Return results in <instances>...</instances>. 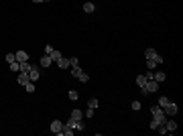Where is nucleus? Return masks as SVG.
I'll return each mask as SVG.
<instances>
[{
	"label": "nucleus",
	"instance_id": "12",
	"mask_svg": "<svg viewBox=\"0 0 183 136\" xmlns=\"http://www.w3.org/2000/svg\"><path fill=\"white\" fill-rule=\"evenodd\" d=\"M49 57H51V61H53V63H57V61L63 57V53H61V51H57V49H53V53H51Z\"/></svg>",
	"mask_w": 183,
	"mask_h": 136
},
{
	"label": "nucleus",
	"instance_id": "32",
	"mask_svg": "<svg viewBox=\"0 0 183 136\" xmlns=\"http://www.w3.org/2000/svg\"><path fill=\"white\" fill-rule=\"evenodd\" d=\"M144 77H146V79H153V69H149V71H146V75H144Z\"/></svg>",
	"mask_w": 183,
	"mask_h": 136
},
{
	"label": "nucleus",
	"instance_id": "20",
	"mask_svg": "<svg viewBox=\"0 0 183 136\" xmlns=\"http://www.w3.org/2000/svg\"><path fill=\"white\" fill-rule=\"evenodd\" d=\"M137 83H138V88H144V83H146V77H144V75H138V77H137Z\"/></svg>",
	"mask_w": 183,
	"mask_h": 136
},
{
	"label": "nucleus",
	"instance_id": "6",
	"mask_svg": "<svg viewBox=\"0 0 183 136\" xmlns=\"http://www.w3.org/2000/svg\"><path fill=\"white\" fill-rule=\"evenodd\" d=\"M49 128H51L53 134H61V130H63V122H61V120H53Z\"/></svg>",
	"mask_w": 183,
	"mask_h": 136
},
{
	"label": "nucleus",
	"instance_id": "8",
	"mask_svg": "<svg viewBox=\"0 0 183 136\" xmlns=\"http://www.w3.org/2000/svg\"><path fill=\"white\" fill-rule=\"evenodd\" d=\"M165 128H167V134H171V132H175V130H177V122H175L173 118H171V120L167 118V122H165Z\"/></svg>",
	"mask_w": 183,
	"mask_h": 136
},
{
	"label": "nucleus",
	"instance_id": "17",
	"mask_svg": "<svg viewBox=\"0 0 183 136\" xmlns=\"http://www.w3.org/2000/svg\"><path fill=\"white\" fill-rule=\"evenodd\" d=\"M73 132H75V130H73L71 126H65V124H63V130H61V134H65V136H71Z\"/></svg>",
	"mask_w": 183,
	"mask_h": 136
},
{
	"label": "nucleus",
	"instance_id": "34",
	"mask_svg": "<svg viewBox=\"0 0 183 136\" xmlns=\"http://www.w3.org/2000/svg\"><path fill=\"white\" fill-rule=\"evenodd\" d=\"M43 2H49V0H43Z\"/></svg>",
	"mask_w": 183,
	"mask_h": 136
},
{
	"label": "nucleus",
	"instance_id": "1",
	"mask_svg": "<svg viewBox=\"0 0 183 136\" xmlns=\"http://www.w3.org/2000/svg\"><path fill=\"white\" fill-rule=\"evenodd\" d=\"M151 114H153V120H157L159 124H165V122H167V114L163 112L161 106H153V108H151Z\"/></svg>",
	"mask_w": 183,
	"mask_h": 136
},
{
	"label": "nucleus",
	"instance_id": "15",
	"mask_svg": "<svg viewBox=\"0 0 183 136\" xmlns=\"http://www.w3.org/2000/svg\"><path fill=\"white\" fill-rule=\"evenodd\" d=\"M94 10H96V4H94V2H84V12L90 14V12H94Z\"/></svg>",
	"mask_w": 183,
	"mask_h": 136
},
{
	"label": "nucleus",
	"instance_id": "21",
	"mask_svg": "<svg viewBox=\"0 0 183 136\" xmlns=\"http://www.w3.org/2000/svg\"><path fill=\"white\" fill-rule=\"evenodd\" d=\"M25 90L29 91V93H35V90H37V88H35V83H33V81H29V83L25 86Z\"/></svg>",
	"mask_w": 183,
	"mask_h": 136
},
{
	"label": "nucleus",
	"instance_id": "31",
	"mask_svg": "<svg viewBox=\"0 0 183 136\" xmlns=\"http://www.w3.org/2000/svg\"><path fill=\"white\" fill-rule=\"evenodd\" d=\"M51 53H53V47L47 45V47H45V55H51Z\"/></svg>",
	"mask_w": 183,
	"mask_h": 136
},
{
	"label": "nucleus",
	"instance_id": "30",
	"mask_svg": "<svg viewBox=\"0 0 183 136\" xmlns=\"http://www.w3.org/2000/svg\"><path fill=\"white\" fill-rule=\"evenodd\" d=\"M149 126H151V130H157V128H159V122H157V120H151Z\"/></svg>",
	"mask_w": 183,
	"mask_h": 136
},
{
	"label": "nucleus",
	"instance_id": "3",
	"mask_svg": "<svg viewBox=\"0 0 183 136\" xmlns=\"http://www.w3.org/2000/svg\"><path fill=\"white\" fill-rule=\"evenodd\" d=\"M144 57H146V59L157 61V65H159V63H163V57H161V55H159L155 49H146V51H144Z\"/></svg>",
	"mask_w": 183,
	"mask_h": 136
},
{
	"label": "nucleus",
	"instance_id": "27",
	"mask_svg": "<svg viewBox=\"0 0 183 136\" xmlns=\"http://www.w3.org/2000/svg\"><path fill=\"white\" fill-rule=\"evenodd\" d=\"M94 114H96V110H94V108H88V110L84 112V116H86V118H92Z\"/></svg>",
	"mask_w": 183,
	"mask_h": 136
},
{
	"label": "nucleus",
	"instance_id": "10",
	"mask_svg": "<svg viewBox=\"0 0 183 136\" xmlns=\"http://www.w3.org/2000/svg\"><path fill=\"white\" fill-rule=\"evenodd\" d=\"M55 65H57L59 69H65V67H69V57H61V59H59Z\"/></svg>",
	"mask_w": 183,
	"mask_h": 136
},
{
	"label": "nucleus",
	"instance_id": "28",
	"mask_svg": "<svg viewBox=\"0 0 183 136\" xmlns=\"http://www.w3.org/2000/svg\"><path fill=\"white\" fill-rule=\"evenodd\" d=\"M130 108H132V110H140V102H138V100H134V102L130 104Z\"/></svg>",
	"mask_w": 183,
	"mask_h": 136
},
{
	"label": "nucleus",
	"instance_id": "11",
	"mask_svg": "<svg viewBox=\"0 0 183 136\" xmlns=\"http://www.w3.org/2000/svg\"><path fill=\"white\" fill-rule=\"evenodd\" d=\"M39 65H41V67H49V65H53V61H51V57H49V55H43V57H41V61H39Z\"/></svg>",
	"mask_w": 183,
	"mask_h": 136
},
{
	"label": "nucleus",
	"instance_id": "13",
	"mask_svg": "<svg viewBox=\"0 0 183 136\" xmlns=\"http://www.w3.org/2000/svg\"><path fill=\"white\" fill-rule=\"evenodd\" d=\"M165 77H167V75H165L163 71H157V73H153V79H155L157 83H161V81H165Z\"/></svg>",
	"mask_w": 183,
	"mask_h": 136
},
{
	"label": "nucleus",
	"instance_id": "26",
	"mask_svg": "<svg viewBox=\"0 0 183 136\" xmlns=\"http://www.w3.org/2000/svg\"><path fill=\"white\" fill-rule=\"evenodd\" d=\"M29 69H31V63H29V61L20 63V71H27V73H29Z\"/></svg>",
	"mask_w": 183,
	"mask_h": 136
},
{
	"label": "nucleus",
	"instance_id": "14",
	"mask_svg": "<svg viewBox=\"0 0 183 136\" xmlns=\"http://www.w3.org/2000/svg\"><path fill=\"white\" fill-rule=\"evenodd\" d=\"M73 130H80V132H84V130H86V124H84L82 120H73Z\"/></svg>",
	"mask_w": 183,
	"mask_h": 136
},
{
	"label": "nucleus",
	"instance_id": "4",
	"mask_svg": "<svg viewBox=\"0 0 183 136\" xmlns=\"http://www.w3.org/2000/svg\"><path fill=\"white\" fill-rule=\"evenodd\" d=\"M177 110H179V108H177V104H175V102H169V104H167V106L163 108V112H165L167 116H171V118H173V116L177 114Z\"/></svg>",
	"mask_w": 183,
	"mask_h": 136
},
{
	"label": "nucleus",
	"instance_id": "7",
	"mask_svg": "<svg viewBox=\"0 0 183 136\" xmlns=\"http://www.w3.org/2000/svg\"><path fill=\"white\" fill-rule=\"evenodd\" d=\"M16 81H18L20 86H27V83L31 81V77H29V73H27V71H18V77H16Z\"/></svg>",
	"mask_w": 183,
	"mask_h": 136
},
{
	"label": "nucleus",
	"instance_id": "9",
	"mask_svg": "<svg viewBox=\"0 0 183 136\" xmlns=\"http://www.w3.org/2000/svg\"><path fill=\"white\" fill-rule=\"evenodd\" d=\"M14 55H16V61H18V63H25V61H29V53H27V51H16Z\"/></svg>",
	"mask_w": 183,
	"mask_h": 136
},
{
	"label": "nucleus",
	"instance_id": "16",
	"mask_svg": "<svg viewBox=\"0 0 183 136\" xmlns=\"http://www.w3.org/2000/svg\"><path fill=\"white\" fill-rule=\"evenodd\" d=\"M82 116H84V112H82V110H73L69 118H71V120H82Z\"/></svg>",
	"mask_w": 183,
	"mask_h": 136
},
{
	"label": "nucleus",
	"instance_id": "29",
	"mask_svg": "<svg viewBox=\"0 0 183 136\" xmlns=\"http://www.w3.org/2000/svg\"><path fill=\"white\" fill-rule=\"evenodd\" d=\"M69 65H80V59L77 57H69Z\"/></svg>",
	"mask_w": 183,
	"mask_h": 136
},
{
	"label": "nucleus",
	"instance_id": "33",
	"mask_svg": "<svg viewBox=\"0 0 183 136\" xmlns=\"http://www.w3.org/2000/svg\"><path fill=\"white\" fill-rule=\"evenodd\" d=\"M33 2H43V0H33Z\"/></svg>",
	"mask_w": 183,
	"mask_h": 136
},
{
	"label": "nucleus",
	"instance_id": "19",
	"mask_svg": "<svg viewBox=\"0 0 183 136\" xmlns=\"http://www.w3.org/2000/svg\"><path fill=\"white\" fill-rule=\"evenodd\" d=\"M10 71H14V73H18V71H20V63H18V61H14V63H10Z\"/></svg>",
	"mask_w": 183,
	"mask_h": 136
},
{
	"label": "nucleus",
	"instance_id": "24",
	"mask_svg": "<svg viewBox=\"0 0 183 136\" xmlns=\"http://www.w3.org/2000/svg\"><path fill=\"white\" fill-rule=\"evenodd\" d=\"M6 61H8V63H14V61H16V55H14V53H6Z\"/></svg>",
	"mask_w": 183,
	"mask_h": 136
},
{
	"label": "nucleus",
	"instance_id": "2",
	"mask_svg": "<svg viewBox=\"0 0 183 136\" xmlns=\"http://www.w3.org/2000/svg\"><path fill=\"white\" fill-rule=\"evenodd\" d=\"M71 75H73V77H77L82 83H88V81H90V75H88L86 71H82V67H80V65H71Z\"/></svg>",
	"mask_w": 183,
	"mask_h": 136
},
{
	"label": "nucleus",
	"instance_id": "23",
	"mask_svg": "<svg viewBox=\"0 0 183 136\" xmlns=\"http://www.w3.org/2000/svg\"><path fill=\"white\" fill-rule=\"evenodd\" d=\"M69 100H71V102H75V100H80V93H77L75 90H71V91H69Z\"/></svg>",
	"mask_w": 183,
	"mask_h": 136
},
{
	"label": "nucleus",
	"instance_id": "18",
	"mask_svg": "<svg viewBox=\"0 0 183 136\" xmlns=\"http://www.w3.org/2000/svg\"><path fill=\"white\" fill-rule=\"evenodd\" d=\"M88 108H94V110L98 108V97H90L88 100Z\"/></svg>",
	"mask_w": 183,
	"mask_h": 136
},
{
	"label": "nucleus",
	"instance_id": "25",
	"mask_svg": "<svg viewBox=\"0 0 183 136\" xmlns=\"http://www.w3.org/2000/svg\"><path fill=\"white\" fill-rule=\"evenodd\" d=\"M157 67V61H153V59H146V69H155Z\"/></svg>",
	"mask_w": 183,
	"mask_h": 136
},
{
	"label": "nucleus",
	"instance_id": "22",
	"mask_svg": "<svg viewBox=\"0 0 183 136\" xmlns=\"http://www.w3.org/2000/svg\"><path fill=\"white\" fill-rule=\"evenodd\" d=\"M167 104H169V97H165V95H163V97H159V104H157V106H161V108H165Z\"/></svg>",
	"mask_w": 183,
	"mask_h": 136
},
{
	"label": "nucleus",
	"instance_id": "5",
	"mask_svg": "<svg viewBox=\"0 0 183 136\" xmlns=\"http://www.w3.org/2000/svg\"><path fill=\"white\" fill-rule=\"evenodd\" d=\"M29 77H31V81H37V79L41 77V69H39V65H31V69H29Z\"/></svg>",
	"mask_w": 183,
	"mask_h": 136
}]
</instances>
